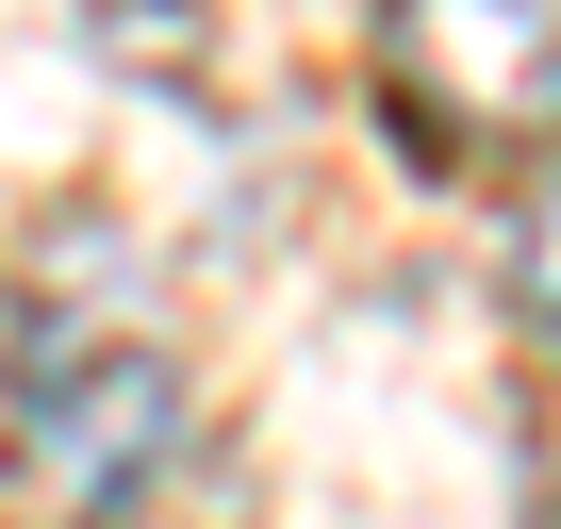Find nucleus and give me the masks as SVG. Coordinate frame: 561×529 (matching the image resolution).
Wrapping results in <instances>:
<instances>
[{
	"label": "nucleus",
	"mask_w": 561,
	"mask_h": 529,
	"mask_svg": "<svg viewBox=\"0 0 561 529\" xmlns=\"http://www.w3.org/2000/svg\"><path fill=\"white\" fill-rule=\"evenodd\" d=\"M18 480L67 513V529H133L165 480H182V430H198V381H182V348L149 331V315H18Z\"/></svg>",
	"instance_id": "nucleus-1"
},
{
	"label": "nucleus",
	"mask_w": 561,
	"mask_h": 529,
	"mask_svg": "<svg viewBox=\"0 0 561 529\" xmlns=\"http://www.w3.org/2000/svg\"><path fill=\"white\" fill-rule=\"evenodd\" d=\"M380 116L413 166L561 149V0H380Z\"/></svg>",
	"instance_id": "nucleus-2"
},
{
	"label": "nucleus",
	"mask_w": 561,
	"mask_h": 529,
	"mask_svg": "<svg viewBox=\"0 0 561 529\" xmlns=\"http://www.w3.org/2000/svg\"><path fill=\"white\" fill-rule=\"evenodd\" d=\"M512 299H528V331L561 348V182L528 199V232H512Z\"/></svg>",
	"instance_id": "nucleus-3"
}]
</instances>
